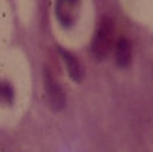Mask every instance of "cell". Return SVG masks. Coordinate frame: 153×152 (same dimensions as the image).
<instances>
[{"instance_id":"1","label":"cell","mask_w":153,"mask_h":152,"mask_svg":"<svg viewBox=\"0 0 153 152\" xmlns=\"http://www.w3.org/2000/svg\"><path fill=\"white\" fill-rule=\"evenodd\" d=\"M115 25L109 17H103L91 40V54L97 60H105L113 49Z\"/></svg>"},{"instance_id":"2","label":"cell","mask_w":153,"mask_h":152,"mask_svg":"<svg viewBox=\"0 0 153 152\" xmlns=\"http://www.w3.org/2000/svg\"><path fill=\"white\" fill-rule=\"evenodd\" d=\"M44 80V90H45V96L46 101L49 104V107L55 111H62L65 106V93L59 86V83L53 78L51 73L45 69L43 74Z\"/></svg>"},{"instance_id":"3","label":"cell","mask_w":153,"mask_h":152,"mask_svg":"<svg viewBox=\"0 0 153 152\" xmlns=\"http://www.w3.org/2000/svg\"><path fill=\"white\" fill-rule=\"evenodd\" d=\"M76 6L77 0H57L56 1V16L65 28H69L73 25L75 19Z\"/></svg>"},{"instance_id":"4","label":"cell","mask_w":153,"mask_h":152,"mask_svg":"<svg viewBox=\"0 0 153 152\" xmlns=\"http://www.w3.org/2000/svg\"><path fill=\"white\" fill-rule=\"evenodd\" d=\"M132 61V44L127 38H120L115 45V62L119 68H127Z\"/></svg>"},{"instance_id":"5","label":"cell","mask_w":153,"mask_h":152,"mask_svg":"<svg viewBox=\"0 0 153 152\" xmlns=\"http://www.w3.org/2000/svg\"><path fill=\"white\" fill-rule=\"evenodd\" d=\"M59 54H61V57L65 64L67 72L70 76V78L75 82H79L83 77V73H82V68H81L78 60L70 51L64 50V49H59Z\"/></svg>"},{"instance_id":"6","label":"cell","mask_w":153,"mask_h":152,"mask_svg":"<svg viewBox=\"0 0 153 152\" xmlns=\"http://www.w3.org/2000/svg\"><path fill=\"white\" fill-rule=\"evenodd\" d=\"M13 89L11 84L0 82V104H11L13 100Z\"/></svg>"}]
</instances>
